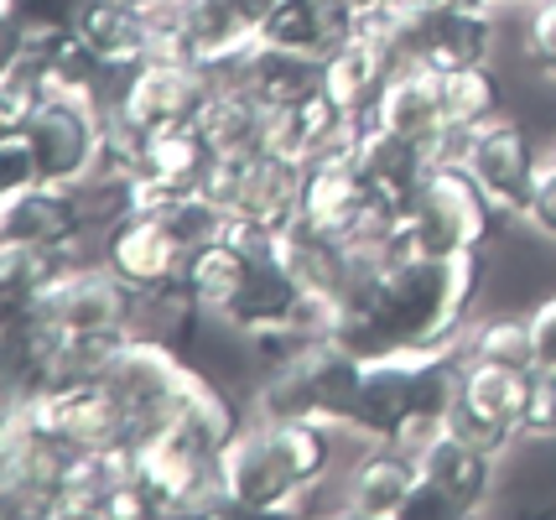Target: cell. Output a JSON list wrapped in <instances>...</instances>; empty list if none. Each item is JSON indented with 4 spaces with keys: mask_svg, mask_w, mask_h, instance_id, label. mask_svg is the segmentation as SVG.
Returning a JSON list of instances; mask_svg holds the SVG:
<instances>
[{
    "mask_svg": "<svg viewBox=\"0 0 556 520\" xmlns=\"http://www.w3.org/2000/svg\"><path fill=\"white\" fill-rule=\"evenodd\" d=\"M99 261L121 276L130 292L146 297V292H162V287H172V281L182 276L188 250L172 240L167 224L156 219V214L130 208V214H121V219L99 234Z\"/></svg>",
    "mask_w": 556,
    "mask_h": 520,
    "instance_id": "obj_15",
    "label": "cell"
},
{
    "mask_svg": "<svg viewBox=\"0 0 556 520\" xmlns=\"http://www.w3.org/2000/svg\"><path fill=\"white\" fill-rule=\"evenodd\" d=\"M339 443L328 421H244L218 458V499L235 516H291L333 479Z\"/></svg>",
    "mask_w": 556,
    "mask_h": 520,
    "instance_id": "obj_2",
    "label": "cell"
},
{
    "mask_svg": "<svg viewBox=\"0 0 556 520\" xmlns=\"http://www.w3.org/2000/svg\"><path fill=\"white\" fill-rule=\"evenodd\" d=\"M276 255L287 261V271L302 281L307 297L333 302V307L349 297V287L359 281L364 261H369V255H359L343 234H333V229H323V224H313V219H296L291 229H281V234H276Z\"/></svg>",
    "mask_w": 556,
    "mask_h": 520,
    "instance_id": "obj_16",
    "label": "cell"
},
{
    "mask_svg": "<svg viewBox=\"0 0 556 520\" xmlns=\"http://www.w3.org/2000/svg\"><path fill=\"white\" fill-rule=\"evenodd\" d=\"M302 182H307V167L266 147L250 156H214L203 193L224 208L235 234L276 240L281 229L302 219Z\"/></svg>",
    "mask_w": 556,
    "mask_h": 520,
    "instance_id": "obj_5",
    "label": "cell"
},
{
    "mask_svg": "<svg viewBox=\"0 0 556 520\" xmlns=\"http://www.w3.org/2000/svg\"><path fill=\"white\" fill-rule=\"evenodd\" d=\"M463 354H468V359H484V365H505V370L531 375V370H535L531 318H515V313L484 318L479 328H468V339H463Z\"/></svg>",
    "mask_w": 556,
    "mask_h": 520,
    "instance_id": "obj_30",
    "label": "cell"
},
{
    "mask_svg": "<svg viewBox=\"0 0 556 520\" xmlns=\"http://www.w3.org/2000/svg\"><path fill=\"white\" fill-rule=\"evenodd\" d=\"M354 162H359L369 193L386 203L390 214H401V219H406V208L416 203V193L427 188L432 167H442V162H437L421 141H412V136H395V130H386V125H364Z\"/></svg>",
    "mask_w": 556,
    "mask_h": 520,
    "instance_id": "obj_17",
    "label": "cell"
},
{
    "mask_svg": "<svg viewBox=\"0 0 556 520\" xmlns=\"http://www.w3.org/2000/svg\"><path fill=\"white\" fill-rule=\"evenodd\" d=\"M214 167V147L203 141L198 125H182V130H162L151 136L141 162V182H156V188H177V193H193L203 188V177Z\"/></svg>",
    "mask_w": 556,
    "mask_h": 520,
    "instance_id": "obj_28",
    "label": "cell"
},
{
    "mask_svg": "<svg viewBox=\"0 0 556 520\" xmlns=\"http://www.w3.org/2000/svg\"><path fill=\"white\" fill-rule=\"evenodd\" d=\"M78 42L94 52L110 74H130L146 58H156V31L151 16L136 0H89L84 22H78Z\"/></svg>",
    "mask_w": 556,
    "mask_h": 520,
    "instance_id": "obj_22",
    "label": "cell"
},
{
    "mask_svg": "<svg viewBox=\"0 0 556 520\" xmlns=\"http://www.w3.org/2000/svg\"><path fill=\"white\" fill-rule=\"evenodd\" d=\"M526 58L535 74L556 84V0H535L531 22H526Z\"/></svg>",
    "mask_w": 556,
    "mask_h": 520,
    "instance_id": "obj_33",
    "label": "cell"
},
{
    "mask_svg": "<svg viewBox=\"0 0 556 520\" xmlns=\"http://www.w3.org/2000/svg\"><path fill=\"white\" fill-rule=\"evenodd\" d=\"M437 84H442V110H447L453 130H479V125L505 115V84H500V74L489 63H468V68H453V74H437Z\"/></svg>",
    "mask_w": 556,
    "mask_h": 520,
    "instance_id": "obj_29",
    "label": "cell"
},
{
    "mask_svg": "<svg viewBox=\"0 0 556 520\" xmlns=\"http://www.w3.org/2000/svg\"><path fill=\"white\" fill-rule=\"evenodd\" d=\"M520 437L556 443V375L531 370L526 375V401H520Z\"/></svg>",
    "mask_w": 556,
    "mask_h": 520,
    "instance_id": "obj_31",
    "label": "cell"
},
{
    "mask_svg": "<svg viewBox=\"0 0 556 520\" xmlns=\"http://www.w3.org/2000/svg\"><path fill=\"white\" fill-rule=\"evenodd\" d=\"M359 136H364V125L328 89L302 104L276 110V121H270V151H281V156L302 162V167H313L323 156H339V151H354Z\"/></svg>",
    "mask_w": 556,
    "mask_h": 520,
    "instance_id": "obj_18",
    "label": "cell"
},
{
    "mask_svg": "<svg viewBox=\"0 0 556 520\" xmlns=\"http://www.w3.org/2000/svg\"><path fill=\"white\" fill-rule=\"evenodd\" d=\"M395 136H412L432 151L437 162H463L468 151V136L473 130H453L447 125V110H442V84H437L432 68H395L380 89V104H375V121Z\"/></svg>",
    "mask_w": 556,
    "mask_h": 520,
    "instance_id": "obj_14",
    "label": "cell"
},
{
    "mask_svg": "<svg viewBox=\"0 0 556 520\" xmlns=\"http://www.w3.org/2000/svg\"><path fill=\"white\" fill-rule=\"evenodd\" d=\"M489 52H494V11L458 0H406L401 68L453 74L468 63H489Z\"/></svg>",
    "mask_w": 556,
    "mask_h": 520,
    "instance_id": "obj_7",
    "label": "cell"
},
{
    "mask_svg": "<svg viewBox=\"0 0 556 520\" xmlns=\"http://www.w3.org/2000/svg\"><path fill=\"white\" fill-rule=\"evenodd\" d=\"M416 484H421L416 447L375 443L343 479V510H354L359 520H401Z\"/></svg>",
    "mask_w": 556,
    "mask_h": 520,
    "instance_id": "obj_20",
    "label": "cell"
},
{
    "mask_svg": "<svg viewBox=\"0 0 556 520\" xmlns=\"http://www.w3.org/2000/svg\"><path fill=\"white\" fill-rule=\"evenodd\" d=\"M229 5H235V11H244V16H250L255 26H266V16L276 11V5H281V0H229Z\"/></svg>",
    "mask_w": 556,
    "mask_h": 520,
    "instance_id": "obj_36",
    "label": "cell"
},
{
    "mask_svg": "<svg viewBox=\"0 0 556 520\" xmlns=\"http://www.w3.org/2000/svg\"><path fill=\"white\" fill-rule=\"evenodd\" d=\"M349 37H354V11L339 5V0H281L266 16V26H261V42L307 52V58H323V63Z\"/></svg>",
    "mask_w": 556,
    "mask_h": 520,
    "instance_id": "obj_25",
    "label": "cell"
},
{
    "mask_svg": "<svg viewBox=\"0 0 556 520\" xmlns=\"http://www.w3.org/2000/svg\"><path fill=\"white\" fill-rule=\"evenodd\" d=\"M229 78H240L244 89H255L270 110H287V104H302L328 89V63H323V58H307V52L276 48V42H255V48L229 68Z\"/></svg>",
    "mask_w": 556,
    "mask_h": 520,
    "instance_id": "obj_23",
    "label": "cell"
},
{
    "mask_svg": "<svg viewBox=\"0 0 556 520\" xmlns=\"http://www.w3.org/2000/svg\"><path fill=\"white\" fill-rule=\"evenodd\" d=\"M541 156H546V147H535L531 130L520 121H509V115H500V121L479 125V130L468 136L463 167H468V177L505 208L509 219H526V203H531Z\"/></svg>",
    "mask_w": 556,
    "mask_h": 520,
    "instance_id": "obj_11",
    "label": "cell"
},
{
    "mask_svg": "<svg viewBox=\"0 0 556 520\" xmlns=\"http://www.w3.org/2000/svg\"><path fill=\"white\" fill-rule=\"evenodd\" d=\"M463 359H468L463 344L364 359L343 432H359L364 443L421 447L432 432L447 427V411L458 401Z\"/></svg>",
    "mask_w": 556,
    "mask_h": 520,
    "instance_id": "obj_3",
    "label": "cell"
},
{
    "mask_svg": "<svg viewBox=\"0 0 556 520\" xmlns=\"http://www.w3.org/2000/svg\"><path fill=\"white\" fill-rule=\"evenodd\" d=\"M99 121H104V110L78 104V100H58V94L37 110V121L26 125L22 136L31 141V156H37L42 182L78 188V182L94 177V167H99Z\"/></svg>",
    "mask_w": 556,
    "mask_h": 520,
    "instance_id": "obj_13",
    "label": "cell"
},
{
    "mask_svg": "<svg viewBox=\"0 0 556 520\" xmlns=\"http://www.w3.org/2000/svg\"><path fill=\"white\" fill-rule=\"evenodd\" d=\"M531 348H535V370H552L556 375V292L535 302L531 313Z\"/></svg>",
    "mask_w": 556,
    "mask_h": 520,
    "instance_id": "obj_35",
    "label": "cell"
},
{
    "mask_svg": "<svg viewBox=\"0 0 556 520\" xmlns=\"http://www.w3.org/2000/svg\"><path fill=\"white\" fill-rule=\"evenodd\" d=\"M489 5H494V11H505V5H526V0H489Z\"/></svg>",
    "mask_w": 556,
    "mask_h": 520,
    "instance_id": "obj_38",
    "label": "cell"
},
{
    "mask_svg": "<svg viewBox=\"0 0 556 520\" xmlns=\"http://www.w3.org/2000/svg\"><path fill=\"white\" fill-rule=\"evenodd\" d=\"M270 121H276V110L255 89H244L240 78L224 74L198 115V130L214 147V156H250V151L270 147Z\"/></svg>",
    "mask_w": 556,
    "mask_h": 520,
    "instance_id": "obj_21",
    "label": "cell"
},
{
    "mask_svg": "<svg viewBox=\"0 0 556 520\" xmlns=\"http://www.w3.org/2000/svg\"><path fill=\"white\" fill-rule=\"evenodd\" d=\"M364 359L339 339H307L287 359H276L255 375V401L250 411L261 421H328L343 427L354 391H359Z\"/></svg>",
    "mask_w": 556,
    "mask_h": 520,
    "instance_id": "obj_4",
    "label": "cell"
},
{
    "mask_svg": "<svg viewBox=\"0 0 556 520\" xmlns=\"http://www.w3.org/2000/svg\"><path fill=\"white\" fill-rule=\"evenodd\" d=\"M89 0H0V63L48 58L78 37Z\"/></svg>",
    "mask_w": 556,
    "mask_h": 520,
    "instance_id": "obj_24",
    "label": "cell"
},
{
    "mask_svg": "<svg viewBox=\"0 0 556 520\" xmlns=\"http://www.w3.org/2000/svg\"><path fill=\"white\" fill-rule=\"evenodd\" d=\"M136 5H146V0H136Z\"/></svg>",
    "mask_w": 556,
    "mask_h": 520,
    "instance_id": "obj_40",
    "label": "cell"
},
{
    "mask_svg": "<svg viewBox=\"0 0 556 520\" xmlns=\"http://www.w3.org/2000/svg\"><path fill=\"white\" fill-rule=\"evenodd\" d=\"M520 401H526V375L484 359H463L458 401L447 411V432H458L463 443L484 447L494 458H505L520 437Z\"/></svg>",
    "mask_w": 556,
    "mask_h": 520,
    "instance_id": "obj_10",
    "label": "cell"
},
{
    "mask_svg": "<svg viewBox=\"0 0 556 520\" xmlns=\"http://www.w3.org/2000/svg\"><path fill=\"white\" fill-rule=\"evenodd\" d=\"M416 464H421V479L437 484V495H447V505L458 516H479L489 499H494V453L463 443L458 432H432L427 443L416 447Z\"/></svg>",
    "mask_w": 556,
    "mask_h": 520,
    "instance_id": "obj_19",
    "label": "cell"
},
{
    "mask_svg": "<svg viewBox=\"0 0 556 520\" xmlns=\"http://www.w3.org/2000/svg\"><path fill=\"white\" fill-rule=\"evenodd\" d=\"M99 224L89 208L84 182L78 188H58V182H37L22 193L0 199V245H58V250H84L94 240Z\"/></svg>",
    "mask_w": 556,
    "mask_h": 520,
    "instance_id": "obj_12",
    "label": "cell"
},
{
    "mask_svg": "<svg viewBox=\"0 0 556 520\" xmlns=\"http://www.w3.org/2000/svg\"><path fill=\"white\" fill-rule=\"evenodd\" d=\"M500 219H509L500 203L468 177L463 162L432 167L427 188L406 208V250L412 255H484L500 234Z\"/></svg>",
    "mask_w": 556,
    "mask_h": 520,
    "instance_id": "obj_6",
    "label": "cell"
},
{
    "mask_svg": "<svg viewBox=\"0 0 556 520\" xmlns=\"http://www.w3.org/2000/svg\"><path fill=\"white\" fill-rule=\"evenodd\" d=\"M484 281V255H401L380 271L369 302L333 307V333L328 339L354 348L359 359L463 344Z\"/></svg>",
    "mask_w": 556,
    "mask_h": 520,
    "instance_id": "obj_1",
    "label": "cell"
},
{
    "mask_svg": "<svg viewBox=\"0 0 556 520\" xmlns=\"http://www.w3.org/2000/svg\"><path fill=\"white\" fill-rule=\"evenodd\" d=\"M526 224H531L541 240H556V156H541V173H535L531 203H526Z\"/></svg>",
    "mask_w": 556,
    "mask_h": 520,
    "instance_id": "obj_34",
    "label": "cell"
},
{
    "mask_svg": "<svg viewBox=\"0 0 556 520\" xmlns=\"http://www.w3.org/2000/svg\"><path fill=\"white\" fill-rule=\"evenodd\" d=\"M42 173H37V156H31V141L22 130H5L0 136V199L5 193H22V188H37Z\"/></svg>",
    "mask_w": 556,
    "mask_h": 520,
    "instance_id": "obj_32",
    "label": "cell"
},
{
    "mask_svg": "<svg viewBox=\"0 0 556 520\" xmlns=\"http://www.w3.org/2000/svg\"><path fill=\"white\" fill-rule=\"evenodd\" d=\"M390 74H395V68H390L386 52L375 48V42H364L359 31H354V37L328 58V94H333V100H339L359 125H369Z\"/></svg>",
    "mask_w": 556,
    "mask_h": 520,
    "instance_id": "obj_27",
    "label": "cell"
},
{
    "mask_svg": "<svg viewBox=\"0 0 556 520\" xmlns=\"http://www.w3.org/2000/svg\"><path fill=\"white\" fill-rule=\"evenodd\" d=\"M546 151H552V156H556V136H552V147H546Z\"/></svg>",
    "mask_w": 556,
    "mask_h": 520,
    "instance_id": "obj_39",
    "label": "cell"
},
{
    "mask_svg": "<svg viewBox=\"0 0 556 520\" xmlns=\"http://www.w3.org/2000/svg\"><path fill=\"white\" fill-rule=\"evenodd\" d=\"M339 5H349V11H369V5H380V0H339Z\"/></svg>",
    "mask_w": 556,
    "mask_h": 520,
    "instance_id": "obj_37",
    "label": "cell"
},
{
    "mask_svg": "<svg viewBox=\"0 0 556 520\" xmlns=\"http://www.w3.org/2000/svg\"><path fill=\"white\" fill-rule=\"evenodd\" d=\"M22 313H42V318L63 333V339H99V333H136V313H141V292H130L121 276L104 261H78L42 302H31Z\"/></svg>",
    "mask_w": 556,
    "mask_h": 520,
    "instance_id": "obj_8",
    "label": "cell"
},
{
    "mask_svg": "<svg viewBox=\"0 0 556 520\" xmlns=\"http://www.w3.org/2000/svg\"><path fill=\"white\" fill-rule=\"evenodd\" d=\"M78 261H84L78 250L58 245H0V307L22 313L31 302H42Z\"/></svg>",
    "mask_w": 556,
    "mask_h": 520,
    "instance_id": "obj_26",
    "label": "cell"
},
{
    "mask_svg": "<svg viewBox=\"0 0 556 520\" xmlns=\"http://www.w3.org/2000/svg\"><path fill=\"white\" fill-rule=\"evenodd\" d=\"M214 84L218 78L208 74V68L156 52V58H146L141 68H130V74L121 78V100L115 104H121L141 130L162 136V130L198 125L203 104H208V94H214Z\"/></svg>",
    "mask_w": 556,
    "mask_h": 520,
    "instance_id": "obj_9",
    "label": "cell"
}]
</instances>
